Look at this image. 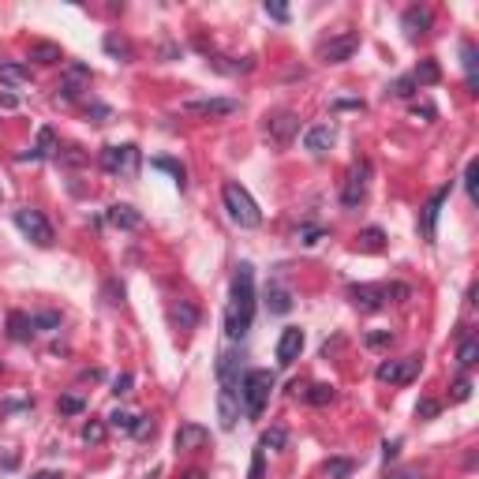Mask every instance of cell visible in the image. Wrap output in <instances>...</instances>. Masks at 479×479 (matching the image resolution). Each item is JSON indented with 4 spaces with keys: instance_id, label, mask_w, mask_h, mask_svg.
<instances>
[{
    "instance_id": "cell-1",
    "label": "cell",
    "mask_w": 479,
    "mask_h": 479,
    "mask_svg": "<svg viewBox=\"0 0 479 479\" xmlns=\"http://www.w3.org/2000/svg\"><path fill=\"white\" fill-rule=\"evenodd\" d=\"M251 318H255V270L251 262H240L229 288V308H225V334L240 341L251 329Z\"/></svg>"
},
{
    "instance_id": "cell-2",
    "label": "cell",
    "mask_w": 479,
    "mask_h": 479,
    "mask_svg": "<svg viewBox=\"0 0 479 479\" xmlns=\"http://www.w3.org/2000/svg\"><path fill=\"white\" fill-rule=\"evenodd\" d=\"M240 356L236 352H221L218 359V419H221V427L225 431H232L236 427V419H240Z\"/></svg>"
},
{
    "instance_id": "cell-3",
    "label": "cell",
    "mask_w": 479,
    "mask_h": 479,
    "mask_svg": "<svg viewBox=\"0 0 479 479\" xmlns=\"http://www.w3.org/2000/svg\"><path fill=\"white\" fill-rule=\"evenodd\" d=\"M270 390H274V375H270V371H262V367L247 371V375L240 378V408H244L247 419L262 416L266 401H270Z\"/></svg>"
},
{
    "instance_id": "cell-4",
    "label": "cell",
    "mask_w": 479,
    "mask_h": 479,
    "mask_svg": "<svg viewBox=\"0 0 479 479\" xmlns=\"http://www.w3.org/2000/svg\"><path fill=\"white\" fill-rule=\"evenodd\" d=\"M221 203H225L229 218L240 225V229H259V225H262V210H259L255 198L247 195L244 184H236V180L225 184V188H221Z\"/></svg>"
},
{
    "instance_id": "cell-5",
    "label": "cell",
    "mask_w": 479,
    "mask_h": 479,
    "mask_svg": "<svg viewBox=\"0 0 479 479\" xmlns=\"http://www.w3.org/2000/svg\"><path fill=\"white\" fill-rule=\"evenodd\" d=\"M101 165H105V172H113V176L135 180L139 176V146L135 142L105 146V150H101Z\"/></svg>"
},
{
    "instance_id": "cell-6",
    "label": "cell",
    "mask_w": 479,
    "mask_h": 479,
    "mask_svg": "<svg viewBox=\"0 0 479 479\" xmlns=\"http://www.w3.org/2000/svg\"><path fill=\"white\" fill-rule=\"evenodd\" d=\"M16 225H19V232L23 236H30L38 247H49L52 244V225L45 221V214L42 210H16Z\"/></svg>"
},
{
    "instance_id": "cell-7",
    "label": "cell",
    "mask_w": 479,
    "mask_h": 479,
    "mask_svg": "<svg viewBox=\"0 0 479 479\" xmlns=\"http://www.w3.org/2000/svg\"><path fill=\"white\" fill-rule=\"evenodd\" d=\"M378 382H390V385H405L419 375V356H401V359H382L378 364Z\"/></svg>"
},
{
    "instance_id": "cell-8",
    "label": "cell",
    "mask_w": 479,
    "mask_h": 479,
    "mask_svg": "<svg viewBox=\"0 0 479 479\" xmlns=\"http://www.w3.org/2000/svg\"><path fill=\"white\" fill-rule=\"evenodd\" d=\"M184 113H188V116H203V120H221V116L240 113V101L236 98H198V101L184 105Z\"/></svg>"
},
{
    "instance_id": "cell-9",
    "label": "cell",
    "mask_w": 479,
    "mask_h": 479,
    "mask_svg": "<svg viewBox=\"0 0 479 479\" xmlns=\"http://www.w3.org/2000/svg\"><path fill=\"white\" fill-rule=\"evenodd\" d=\"M367 180H371V165L367 162H356L349 169V180H344V191H341V203L349 206V210H356L367 198Z\"/></svg>"
},
{
    "instance_id": "cell-10",
    "label": "cell",
    "mask_w": 479,
    "mask_h": 479,
    "mask_svg": "<svg viewBox=\"0 0 479 479\" xmlns=\"http://www.w3.org/2000/svg\"><path fill=\"white\" fill-rule=\"evenodd\" d=\"M356 49H359V38L349 30V34H337V38H329V42L318 45V60L322 64H344V60H352Z\"/></svg>"
},
{
    "instance_id": "cell-11",
    "label": "cell",
    "mask_w": 479,
    "mask_h": 479,
    "mask_svg": "<svg viewBox=\"0 0 479 479\" xmlns=\"http://www.w3.org/2000/svg\"><path fill=\"white\" fill-rule=\"evenodd\" d=\"M300 131V120L292 113H274L266 116V139H270L274 146H288V139Z\"/></svg>"
},
{
    "instance_id": "cell-12",
    "label": "cell",
    "mask_w": 479,
    "mask_h": 479,
    "mask_svg": "<svg viewBox=\"0 0 479 479\" xmlns=\"http://www.w3.org/2000/svg\"><path fill=\"white\" fill-rule=\"evenodd\" d=\"M300 352H303V329L300 326H285L281 337H277V364H281V367L296 364Z\"/></svg>"
},
{
    "instance_id": "cell-13",
    "label": "cell",
    "mask_w": 479,
    "mask_h": 479,
    "mask_svg": "<svg viewBox=\"0 0 479 479\" xmlns=\"http://www.w3.org/2000/svg\"><path fill=\"white\" fill-rule=\"evenodd\" d=\"M349 300L356 303L359 311H378L385 300H390V292H385V285H352L349 288Z\"/></svg>"
},
{
    "instance_id": "cell-14",
    "label": "cell",
    "mask_w": 479,
    "mask_h": 479,
    "mask_svg": "<svg viewBox=\"0 0 479 479\" xmlns=\"http://www.w3.org/2000/svg\"><path fill=\"white\" fill-rule=\"evenodd\" d=\"M334 142H337V128L334 124H315V128L303 131V150L308 154H326Z\"/></svg>"
},
{
    "instance_id": "cell-15",
    "label": "cell",
    "mask_w": 479,
    "mask_h": 479,
    "mask_svg": "<svg viewBox=\"0 0 479 479\" xmlns=\"http://www.w3.org/2000/svg\"><path fill=\"white\" fill-rule=\"evenodd\" d=\"M401 26H405V38H412V42H416L419 34H427V30H431V8H419V4L405 8Z\"/></svg>"
},
{
    "instance_id": "cell-16",
    "label": "cell",
    "mask_w": 479,
    "mask_h": 479,
    "mask_svg": "<svg viewBox=\"0 0 479 479\" xmlns=\"http://www.w3.org/2000/svg\"><path fill=\"white\" fill-rule=\"evenodd\" d=\"M206 427H198V423H180L176 438H172V446L180 449V453H191V449H203L206 446Z\"/></svg>"
},
{
    "instance_id": "cell-17",
    "label": "cell",
    "mask_w": 479,
    "mask_h": 479,
    "mask_svg": "<svg viewBox=\"0 0 479 479\" xmlns=\"http://www.w3.org/2000/svg\"><path fill=\"white\" fill-rule=\"evenodd\" d=\"M105 218H109V225H116V229H124V232L142 229V214H139L135 206H128V203H113Z\"/></svg>"
},
{
    "instance_id": "cell-18",
    "label": "cell",
    "mask_w": 479,
    "mask_h": 479,
    "mask_svg": "<svg viewBox=\"0 0 479 479\" xmlns=\"http://www.w3.org/2000/svg\"><path fill=\"white\" fill-rule=\"evenodd\" d=\"M449 191H453V184H446V188H438L434 195H431V203L423 206V236H427V244L434 240V221H438V210L446 206V198H449Z\"/></svg>"
},
{
    "instance_id": "cell-19",
    "label": "cell",
    "mask_w": 479,
    "mask_h": 479,
    "mask_svg": "<svg viewBox=\"0 0 479 479\" xmlns=\"http://www.w3.org/2000/svg\"><path fill=\"white\" fill-rule=\"evenodd\" d=\"M57 150H60V146H57V131L42 128V131H38V142L30 146V154H23L19 162H42V157H52Z\"/></svg>"
},
{
    "instance_id": "cell-20",
    "label": "cell",
    "mask_w": 479,
    "mask_h": 479,
    "mask_svg": "<svg viewBox=\"0 0 479 479\" xmlns=\"http://www.w3.org/2000/svg\"><path fill=\"white\" fill-rule=\"evenodd\" d=\"M0 83L4 86H23V83H30V68L19 60H0Z\"/></svg>"
},
{
    "instance_id": "cell-21",
    "label": "cell",
    "mask_w": 479,
    "mask_h": 479,
    "mask_svg": "<svg viewBox=\"0 0 479 479\" xmlns=\"http://www.w3.org/2000/svg\"><path fill=\"white\" fill-rule=\"evenodd\" d=\"M30 60H38V64H60L64 60V49L52 45V42H34L30 45Z\"/></svg>"
},
{
    "instance_id": "cell-22",
    "label": "cell",
    "mask_w": 479,
    "mask_h": 479,
    "mask_svg": "<svg viewBox=\"0 0 479 479\" xmlns=\"http://www.w3.org/2000/svg\"><path fill=\"white\" fill-rule=\"evenodd\" d=\"M172 322H176L180 329H195L198 326V308L188 303V300H180L176 308H172Z\"/></svg>"
},
{
    "instance_id": "cell-23",
    "label": "cell",
    "mask_w": 479,
    "mask_h": 479,
    "mask_svg": "<svg viewBox=\"0 0 479 479\" xmlns=\"http://www.w3.org/2000/svg\"><path fill=\"white\" fill-rule=\"evenodd\" d=\"M8 334L16 337V341H30L34 322H30V318H26L23 311H11V315H8Z\"/></svg>"
},
{
    "instance_id": "cell-24",
    "label": "cell",
    "mask_w": 479,
    "mask_h": 479,
    "mask_svg": "<svg viewBox=\"0 0 479 479\" xmlns=\"http://www.w3.org/2000/svg\"><path fill=\"white\" fill-rule=\"evenodd\" d=\"M438 79H442V72H438L434 60H419L416 72H412V83H416V86H434Z\"/></svg>"
},
{
    "instance_id": "cell-25",
    "label": "cell",
    "mask_w": 479,
    "mask_h": 479,
    "mask_svg": "<svg viewBox=\"0 0 479 479\" xmlns=\"http://www.w3.org/2000/svg\"><path fill=\"white\" fill-rule=\"evenodd\" d=\"M266 303H270L274 315H288L292 311V292L285 285H270V300H266Z\"/></svg>"
},
{
    "instance_id": "cell-26",
    "label": "cell",
    "mask_w": 479,
    "mask_h": 479,
    "mask_svg": "<svg viewBox=\"0 0 479 479\" xmlns=\"http://www.w3.org/2000/svg\"><path fill=\"white\" fill-rule=\"evenodd\" d=\"M457 364L464 371H472L479 364V341L475 337H461V349H457Z\"/></svg>"
},
{
    "instance_id": "cell-27",
    "label": "cell",
    "mask_w": 479,
    "mask_h": 479,
    "mask_svg": "<svg viewBox=\"0 0 479 479\" xmlns=\"http://www.w3.org/2000/svg\"><path fill=\"white\" fill-rule=\"evenodd\" d=\"M334 397H337V390H334L329 382H315V385H308V401H311V405H318V408L334 405Z\"/></svg>"
},
{
    "instance_id": "cell-28",
    "label": "cell",
    "mask_w": 479,
    "mask_h": 479,
    "mask_svg": "<svg viewBox=\"0 0 479 479\" xmlns=\"http://www.w3.org/2000/svg\"><path fill=\"white\" fill-rule=\"evenodd\" d=\"M352 468H356V464H352L349 457H329V461L322 464L326 479H349V475H352Z\"/></svg>"
},
{
    "instance_id": "cell-29",
    "label": "cell",
    "mask_w": 479,
    "mask_h": 479,
    "mask_svg": "<svg viewBox=\"0 0 479 479\" xmlns=\"http://www.w3.org/2000/svg\"><path fill=\"white\" fill-rule=\"evenodd\" d=\"M135 423H139V416H135V412H124V408L109 412V427H113V431H124V434H131V431H135Z\"/></svg>"
},
{
    "instance_id": "cell-30",
    "label": "cell",
    "mask_w": 479,
    "mask_h": 479,
    "mask_svg": "<svg viewBox=\"0 0 479 479\" xmlns=\"http://www.w3.org/2000/svg\"><path fill=\"white\" fill-rule=\"evenodd\" d=\"M461 57H464V75H468V90L479 86V79H475V45L472 42H461Z\"/></svg>"
},
{
    "instance_id": "cell-31",
    "label": "cell",
    "mask_w": 479,
    "mask_h": 479,
    "mask_svg": "<svg viewBox=\"0 0 479 479\" xmlns=\"http://www.w3.org/2000/svg\"><path fill=\"white\" fill-rule=\"evenodd\" d=\"M154 169H162V172H172V180H176L180 188H184V184H188V169H184L180 162H172V157H154Z\"/></svg>"
},
{
    "instance_id": "cell-32",
    "label": "cell",
    "mask_w": 479,
    "mask_h": 479,
    "mask_svg": "<svg viewBox=\"0 0 479 479\" xmlns=\"http://www.w3.org/2000/svg\"><path fill=\"white\" fill-rule=\"evenodd\" d=\"M259 446H262V449H277V453H281V449L288 446V431H285V427H270V431L262 434Z\"/></svg>"
},
{
    "instance_id": "cell-33",
    "label": "cell",
    "mask_w": 479,
    "mask_h": 479,
    "mask_svg": "<svg viewBox=\"0 0 479 479\" xmlns=\"http://www.w3.org/2000/svg\"><path fill=\"white\" fill-rule=\"evenodd\" d=\"M105 52L116 60H131V45L124 42V38H116V34H105Z\"/></svg>"
},
{
    "instance_id": "cell-34",
    "label": "cell",
    "mask_w": 479,
    "mask_h": 479,
    "mask_svg": "<svg viewBox=\"0 0 479 479\" xmlns=\"http://www.w3.org/2000/svg\"><path fill=\"white\" fill-rule=\"evenodd\" d=\"M382 244H385L382 229H364V232H359V247H364V251H382Z\"/></svg>"
},
{
    "instance_id": "cell-35",
    "label": "cell",
    "mask_w": 479,
    "mask_h": 479,
    "mask_svg": "<svg viewBox=\"0 0 479 479\" xmlns=\"http://www.w3.org/2000/svg\"><path fill=\"white\" fill-rule=\"evenodd\" d=\"M364 344H367V349H390L393 334H390V329H371V334L364 337Z\"/></svg>"
},
{
    "instance_id": "cell-36",
    "label": "cell",
    "mask_w": 479,
    "mask_h": 479,
    "mask_svg": "<svg viewBox=\"0 0 479 479\" xmlns=\"http://www.w3.org/2000/svg\"><path fill=\"white\" fill-rule=\"evenodd\" d=\"M30 322H34V329H60V315L57 311H38Z\"/></svg>"
},
{
    "instance_id": "cell-37",
    "label": "cell",
    "mask_w": 479,
    "mask_h": 479,
    "mask_svg": "<svg viewBox=\"0 0 479 479\" xmlns=\"http://www.w3.org/2000/svg\"><path fill=\"white\" fill-rule=\"evenodd\" d=\"M464 188H468V198H479V162H468L464 169Z\"/></svg>"
},
{
    "instance_id": "cell-38",
    "label": "cell",
    "mask_w": 479,
    "mask_h": 479,
    "mask_svg": "<svg viewBox=\"0 0 479 479\" xmlns=\"http://www.w3.org/2000/svg\"><path fill=\"white\" fill-rule=\"evenodd\" d=\"M101 438H105V423H101V419H90L86 427H83V442H86V446H98Z\"/></svg>"
},
{
    "instance_id": "cell-39",
    "label": "cell",
    "mask_w": 479,
    "mask_h": 479,
    "mask_svg": "<svg viewBox=\"0 0 479 479\" xmlns=\"http://www.w3.org/2000/svg\"><path fill=\"white\" fill-rule=\"evenodd\" d=\"M64 416H79V412H86V401L83 397H60V405H57Z\"/></svg>"
},
{
    "instance_id": "cell-40",
    "label": "cell",
    "mask_w": 479,
    "mask_h": 479,
    "mask_svg": "<svg viewBox=\"0 0 479 479\" xmlns=\"http://www.w3.org/2000/svg\"><path fill=\"white\" fill-rule=\"evenodd\" d=\"M416 83H412V75H401V79H397V83H393V94L397 98H412V94H416Z\"/></svg>"
},
{
    "instance_id": "cell-41",
    "label": "cell",
    "mask_w": 479,
    "mask_h": 479,
    "mask_svg": "<svg viewBox=\"0 0 479 479\" xmlns=\"http://www.w3.org/2000/svg\"><path fill=\"white\" fill-rule=\"evenodd\" d=\"M60 162H64V165H83L86 154L79 150V146H64V150H60Z\"/></svg>"
},
{
    "instance_id": "cell-42",
    "label": "cell",
    "mask_w": 479,
    "mask_h": 479,
    "mask_svg": "<svg viewBox=\"0 0 479 479\" xmlns=\"http://www.w3.org/2000/svg\"><path fill=\"white\" fill-rule=\"evenodd\" d=\"M262 475H266V449L259 446L255 457H251V479H262Z\"/></svg>"
},
{
    "instance_id": "cell-43",
    "label": "cell",
    "mask_w": 479,
    "mask_h": 479,
    "mask_svg": "<svg viewBox=\"0 0 479 479\" xmlns=\"http://www.w3.org/2000/svg\"><path fill=\"white\" fill-rule=\"evenodd\" d=\"M416 416H419V419H434V416H438V401H431V397H423V401L416 405Z\"/></svg>"
},
{
    "instance_id": "cell-44",
    "label": "cell",
    "mask_w": 479,
    "mask_h": 479,
    "mask_svg": "<svg viewBox=\"0 0 479 479\" xmlns=\"http://www.w3.org/2000/svg\"><path fill=\"white\" fill-rule=\"evenodd\" d=\"M75 98H79V79H68V83H60L57 101H75Z\"/></svg>"
},
{
    "instance_id": "cell-45",
    "label": "cell",
    "mask_w": 479,
    "mask_h": 479,
    "mask_svg": "<svg viewBox=\"0 0 479 479\" xmlns=\"http://www.w3.org/2000/svg\"><path fill=\"white\" fill-rule=\"evenodd\" d=\"M468 397H472V382L468 378H457L453 382V401H468Z\"/></svg>"
},
{
    "instance_id": "cell-46",
    "label": "cell",
    "mask_w": 479,
    "mask_h": 479,
    "mask_svg": "<svg viewBox=\"0 0 479 479\" xmlns=\"http://www.w3.org/2000/svg\"><path fill=\"white\" fill-rule=\"evenodd\" d=\"M385 479H423V472L419 468H393Z\"/></svg>"
},
{
    "instance_id": "cell-47",
    "label": "cell",
    "mask_w": 479,
    "mask_h": 479,
    "mask_svg": "<svg viewBox=\"0 0 479 479\" xmlns=\"http://www.w3.org/2000/svg\"><path fill=\"white\" fill-rule=\"evenodd\" d=\"M131 434H135V438H150L154 434V423L146 419V416H139V423H135V431H131Z\"/></svg>"
},
{
    "instance_id": "cell-48",
    "label": "cell",
    "mask_w": 479,
    "mask_h": 479,
    "mask_svg": "<svg viewBox=\"0 0 479 479\" xmlns=\"http://www.w3.org/2000/svg\"><path fill=\"white\" fill-rule=\"evenodd\" d=\"M266 16L277 19V23H285V19H288V8H285V4H266Z\"/></svg>"
},
{
    "instance_id": "cell-49",
    "label": "cell",
    "mask_w": 479,
    "mask_h": 479,
    "mask_svg": "<svg viewBox=\"0 0 479 479\" xmlns=\"http://www.w3.org/2000/svg\"><path fill=\"white\" fill-rule=\"evenodd\" d=\"M113 393H116V397H124V393H131V375H120V378L113 382Z\"/></svg>"
},
{
    "instance_id": "cell-50",
    "label": "cell",
    "mask_w": 479,
    "mask_h": 479,
    "mask_svg": "<svg viewBox=\"0 0 479 479\" xmlns=\"http://www.w3.org/2000/svg\"><path fill=\"white\" fill-rule=\"evenodd\" d=\"M397 453H401V442H397V438H393V442H385V446H382V457H385V464H390Z\"/></svg>"
},
{
    "instance_id": "cell-51",
    "label": "cell",
    "mask_w": 479,
    "mask_h": 479,
    "mask_svg": "<svg viewBox=\"0 0 479 479\" xmlns=\"http://www.w3.org/2000/svg\"><path fill=\"white\" fill-rule=\"evenodd\" d=\"M318 240H322V229H308V232H303V240H300V244H318Z\"/></svg>"
},
{
    "instance_id": "cell-52",
    "label": "cell",
    "mask_w": 479,
    "mask_h": 479,
    "mask_svg": "<svg viewBox=\"0 0 479 479\" xmlns=\"http://www.w3.org/2000/svg\"><path fill=\"white\" fill-rule=\"evenodd\" d=\"M0 105H4V109H16L19 101H16V94H8V90H4V94H0Z\"/></svg>"
},
{
    "instance_id": "cell-53",
    "label": "cell",
    "mask_w": 479,
    "mask_h": 479,
    "mask_svg": "<svg viewBox=\"0 0 479 479\" xmlns=\"http://www.w3.org/2000/svg\"><path fill=\"white\" fill-rule=\"evenodd\" d=\"M30 479H64V472H38V475H30Z\"/></svg>"
},
{
    "instance_id": "cell-54",
    "label": "cell",
    "mask_w": 479,
    "mask_h": 479,
    "mask_svg": "<svg viewBox=\"0 0 479 479\" xmlns=\"http://www.w3.org/2000/svg\"><path fill=\"white\" fill-rule=\"evenodd\" d=\"M180 479H206V472H198V468H188V472H184Z\"/></svg>"
}]
</instances>
